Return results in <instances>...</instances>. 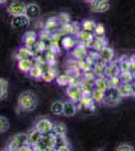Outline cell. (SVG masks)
I'll return each instance as SVG.
<instances>
[{
  "instance_id": "obj_48",
  "label": "cell",
  "mask_w": 135,
  "mask_h": 151,
  "mask_svg": "<svg viewBox=\"0 0 135 151\" xmlns=\"http://www.w3.org/2000/svg\"><path fill=\"white\" fill-rule=\"evenodd\" d=\"M132 83L135 84V73H134V77H133V82H132Z\"/></svg>"
},
{
  "instance_id": "obj_11",
  "label": "cell",
  "mask_w": 135,
  "mask_h": 151,
  "mask_svg": "<svg viewBox=\"0 0 135 151\" xmlns=\"http://www.w3.org/2000/svg\"><path fill=\"white\" fill-rule=\"evenodd\" d=\"M88 47H86L84 43L82 42H78L76 45V47L73 48V57L76 58L77 60H85L88 55V52H87Z\"/></svg>"
},
{
  "instance_id": "obj_28",
  "label": "cell",
  "mask_w": 135,
  "mask_h": 151,
  "mask_svg": "<svg viewBox=\"0 0 135 151\" xmlns=\"http://www.w3.org/2000/svg\"><path fill=\"white\" fill-rule=\"evenodd\" d=\"M107 43H108L107 40L105 37H95L92 42V47H91V48L99 52V50H101L103 47H107Z\"/></svg>"
},
{
  "instance_id": "obj_47",
  "label": "cell",
  "mask_w": 135,
  "mask_h": 151,
  "mask_svg": "<svg viewBox=\"0 0 135 151\" xmlns=\"http://www.w3.org/2000/svg\"><path fill=\"white\" fill-rule=\"evenodd\" d=\"M6 1H7V0H0V4H2V3H5Z\"/></svg>"
},
{
  "instance_id": "obj_23",
  "label": "cell",
  "mask_w": 135,
  "mask_h": 151,
  "mask_svg": "<svg viewBox=\"0 0 135 151\" xmlns=\"http://www.w3.org/2000/svg\"><path fill=\"white\" fill-rule=\"evenodd\" d=\"M80 103L88 110H95V101L93 100L91 95H83L80 100Z\"/></svg>"
},
{
  "instance_id": "obj_13",
  "label": "cell",
  "mask_w": 135,
  "mask_h": 151,
  "mask_svg": "<svg viewBox=\"0 0 135 151\" xmlns=\"http://www.w3.org/2000/svg\"><path fill=\"white\" fill-rule=\"evenodd\" d=\"M60 25L61 24L58 22L56 16H51V17H50L48 19H46L43 30H45L46 32H50V33L56 32V31L61 27Z\"/></svg>"
},
{
  "instance_id": "obj_46",
  "label": "cell",
  "mask_w": 135,
  "mask_h": 151,
  "mask_svg": "<svg viewBox=\"0 0 135 151\" xmlns=\"http://www.w3.org/2000/svg\"><path fill=\"white\" fill-rule=\"evenodd\" d=\"M92 1H97V2H105V1H109V0H92Z\"/></svg>"
},
{
  "instance_id": "obj_35",
  "label": "cell",
  "mask_w": 135,
  "mask_h": 151,
  "mask_svg": "<svg viewBox=\"0 0 135 151\" xmlns=\"http://www.w3.org/2000/svg\"><path fill=\"white\" fill-rule=\"evenodd\" d=\"M118 65H119V68L121 72L129 70H130V58L126 57H122L121 58H119Z\"/></svg>"
},
{
  "instance_id": "obj_24",
  "label": "cell",
  "mask_w": 135,
  "mask_h": 151,
  "mask_svg": "<svg viewBox=\"0 0 135 151\" xmlns=\"http://www.w3.org/2000/svg\"><path fill=\"white\" fill-rule=\"evenodd\" d=\"M117 89H118V92L122 98H124V97H130L132 95L131 83H121V85Z\"/></svg>"
},
{
  "instance_id": "obj_33",
  "label": "cell",
  "mask_w": 135,
  "mask_h": 151,
  "mask_svg": "<svg viewBox=\"0 0 135 151\" xmlns=\"http://www.w3.org/2000/svg\"><path fill=\"white\" fill-rule=\"evenodd\" d=\"M45 58L48 65H53L56 64V52H53L51 48H48L45 52Z\"/></svg>"
},
{
  "instance_id": "obj_21",
  "label": "cell",
  "mask_w": 135,
  "mask_h": 151,
  "mask_svg": "<svg viewBox=\"0 0 135 151\" xmlns=\"http://www.w3.org/2000/svg\"><path fill=\"white\" fill-rule=\"evenodd\" d=\"M99 55L100 58L102 60H104V62H106L107 64L114 60V50L109 47H105L101 50H99Z\"/></svg>"
},
{
  "instance_id": "obj_6",
  "label": "cell",
  "mask_w": 135,
  "mask_h": 151,
  "mask_svg": "<svg viewBox=\"0 0 135 151\" xmlns=\"http://www.w3.org/2000/svg\"><path fill=\"white\" fill-rule=\"evenodd\" d=\"M76 37H77V40H78V42L84 43L88 48H91L95 36L93 32H89V31H86L84 29H82V30H80L79 32L76 35Z\"/></svg>"
},
{
  "instance_id": "obj_40",
  "label": "cell",
  "mask_w": 135,
  "mask_h": 151,
  "mask_svg": "<svg viewBox=\"0 0 135 151\" xmlns=\"http://www.w3.org/2000/svg\"><path fill=\"white\" fill-rule=\"evenodd\" d=\"M56 18H58V20L61 25H64V24H67V23L71 22V16H70V14L67 13V12H62V13H60L58 16H56Z\"/></svg>"
},
{
  "instance_id": "obj_1",
  "label": "cell",
  "mask_w": 135,
  "mask_h": 151,
  "mask_svg": "<svg viewBox=\"0 0 135 151\" xmlns=\"http://www.w3.org/2000/svg\"><path fill=\"white\" fill-rule=\"evenodd\" d=\"M38 106V98L35 94L31 91L22 92L19 95L18 101H17V107L20 111L23 112H31L36 109Z\"/></svg>"
},
{
  "instance_id": "obj_26",
  "label": "cell",
  "mask_w": 135,
  "mask_h": 151,
  "mask_svg": "<svg viewBox=\"0 0 135 151\" xmlns=\"http://www.w3.org/2000/svg\"><path fill=\"white\" fill-rule=\"evenodd\" d=\"M29 77L33 78L35 80H40L43 78V69L41 68V65H38V64H34L32 65V68L30 69L28 73Z\"/></svg>"
},
{
  "instance_id": "obj_43",
  "label": "cell",
  "mask_w": 135,
  "mask_h": 151,
  "mask_svg": "<svg viewBox=\"0 0 135 151\" xmlns=\"http://www.w3.org/2000/svg\"><path fill=\"white\" fill-rule=\"evenodd\" d=\"M116 150L118 151H133L134 150V147L132 145H129V144H120L118 147L116 148Z\"/></svg>"
},
{
  "instance_id": "obj_38",
  "label": "cell",
  "mask_w": 135,
  "mask_h": 151,
  "mask_svg": "<svg viewBox=\"0 0 135 151\" xmlns=\"http://www.w3.org/2000/svg\"><path fill=\"white\" fill-rule=\"evenodd\" d=\"M121 80H120L119 76H112V77L108 78V84L109 88H118L121 85Z\"/></svg>"
},
{
  "instance_id": "obj_45",
  "label": "cell",
  "mask_w": 135,
  "mask_h": 151,
  "mask_svg": "<svg viewBox=\"0 0 135 151\" xmlns=\"http://www.w3.org/2000/svg\"><path fill=\"white\" fill-rule=\"evenodd\" d=\"M131 86H132V95H131V96L135 97V84L131 83Z\"/></svg>"
},
{
  "instance_id": "obj_4",
  "label": "cell",
  "mask_w": 135,
  "mask_h": 151,
  "mask_svg": "<svg viewBox=\"0 0 135 151\" xmlns=\"http://www.w3.org/2000/svg\"><path fill=\"white\" fill-rule=\"evenodd\" d=\"M122 97L120 96L117 88H108L105 91V97L103 100V104L109 107H114L118 105L121 101Z\"/></svg>"
},
{
  "instance_id": "obj_9",
  "label": "cell",
  "mask_w": 135,
  "mask_h": 151,
  "mask_svg": "<svg viewBox=\"0 0 135 151\" xmlns=\"http://www.w3.org/2000/svg\"><path fill=\"white\" fill-rule=\"evenodd\" d=\"M29 22H30V19L25 14H21L18 16H13L11 20V26L14 29H23L27 27Z\"/></svg>"
},
{
  "instance_id": "obj_41",
  "label": "cell",
  "mask_w": 135,
  "mask_h": 151,
  "mask_svg": "<svg viewBox=\"0 0 135 151\" xmlns=\"http://www.w3.org/2000/svg\"><path fill=\"white\" fill-rule=\"evenodd\" d=\"M95 37H105V27L101 23H97V26L94 31Z\"/></svg>"
},
{
  "instance_id": "obj_32",
  "label": "cell",
  "mask_w": 135,
  "mask_h": 151,
  "mask_svg": "<svg viewBox=\"0 0 135 151\" xmlns=\"http://www.w3.org/2000/svg\"><path fill=\"white\" fill-rule=\"evenodd\" d=\"M70 79H71V75L69 74V73H66V74L56 76V82L58 83V85H60V86H66V85H69Z\"/></svg>"
},
{
  "instance_id": "obj_39",
  "label": "cell",
  "mask_w": 135,
  "mask_h": 151,
  "mask_svg": "<svg viewBox=\"0 0 135 151\" xmlns=\"http://www.w3.org/2000/svg\"><path fill=\"white\" fill-rule=\"evenodd\" d=\"M9 126H10V123H9L8 119L6 117L0 116V133L6 132L9 129Z\"/></svg>"
},
{
  "instance_id": "obj_34",
  "label": "cell",
  "mask_w": 135,
  "mask_h": 151,
  "mask_svg": "<svg viewBox=\"0 0 135 151\" xmlns=\"http://www.w3.org/2000/svg\"><path fill=\"white\" fill-rule=\"evenodd\" d=\"M51 132L55 134V135H65L67 133V127L63 123L53 124V128Z\"/></svg>"
},
{
  "instance_id": "obj_30",
  "label": "cell",
  "mask_w": 135,
  "mask_h": 151,
  "mask_svg": "<svg viewBox=\"0 0 135 151\" xmlns=\"http://www.w3.org/2000/svg\"><path fill=\"white\" fill-rule=\"evenodd\" d=\"M120 80L122 83H132L133 82L134 73L132 70H125V72H121L119 74Z\"/></svg>"
},
{
  "instance_id": "obj_27",
  "label": "cell",
  "mask_w": 135,
  "mask_h": 151,
  "mask_svg": "<svg viewBox=\"0 0 135 151\" xmlns=\"http://www.w3.org/2000/svg\"><path fill=\"white\" fill-rule=\"evenodd\" d=\"M94 87L96 89L102 90V91H106L109 88V84H108V78L105 77H97L94 80Z\"/></svg>"
},
{
  "instance_id": "obj_37",
  "label": "cell",
  "mask_w": 135,
  "mask_h": 151,
  "mask_svg": "<svg viewBox=\"0 0 135 151\" xmlns=\"http://www.w3.org/2000/svg\"><path fill=\"white\" fill-rule=\"evenodd\" d=\"M97 26V23L95 22L94 20H85L84 22L82 23V29H84L86 31H89V32H93L94 33L95 28Z\"/></svg>"
},
{
  "instance_id": "obj_36",
  "label": "cell",
  "mask_w": 135,
  "mask_h": 151,
  "mask_svg": "<svg viewBox=\"0 0 135 151\" xmlns=\"http://www.w3.org/2000/svg\"><path fill=\"white\" fill-rule=\"evenodd\" d=\"M7 91H8V83L6 80L0 79V101L7 96Z\"/></svg>"
},
{
  "instance_id": "obj_20",
  "label": "cell",
  "mask_w": 135,
  "mask_h": 151,
  "mask_svg": "<svg viewBox=\"0 0 135 151\" xmlns=\"http://www.w3.org/2000/svg\"><path fill=\"white\" fill-rule=\"evenodd\" d=\"M91 9L94 12L97 13H103V12H106L109 9V1L105 2H97V1H91L90 2Z\"/></svg>"
},
{
  "instance_id": "obj_29",
  "label": "cell",
  "mask_w": 135,
  "mask_h": 151,
  "mask_svg": "<svg viewBox=\"0 0 135 151\" xmlns=\"http://www.w3.org/2000/svg\"><path fill=\"white\" fill-rule=\"evenodd\" d=\"M91 96H92L93 100H94L96 103H101V102H103V100H104L105 91H102V90L94 88V90H93L92 93H91Z\"/></svg>"
},
{
  "instance_id": "obj_31",
  "label": "cell",
  "mask_w": 135,
  "mask_h": 151,
  "mask_svg": "<svg viewBox=\"0 0 135 151\" xmlns=\"http://www.w3.org/2000/svg\"><path fill=\"white\" fill-rule=\"evenodd\" d=\"M63 108H64V103L60 101H56L51 104V111L55 115H62L63 114Z\"/></svg>"
},
{
  "instance_id": "obj_25",
  "label": "cell",
  "mask_w": 135,
  "mask_h": 151,
  "mask_svg": "<svg viewBox=\"0 0 135 151\" xmlns=\"http://www.w3.org/2000/svg\"><path fill=\"white\" fill-rule=\"evenodd\" d=\"M41 136H43V134H41L38 129L34 128L33 130L28 134V144L31 145L32 147L35 146L38 143V141L40 140Z\"/></svg>"
},
{
  "instance_id": "obj_10",
  "label": "cell",
  "mask_w": 135,
  "mask_h": 151,
  "mask_svg": "<svg viewBox=\"0 0 135 151\" xmlns=\"http://www.w3.org/2000/svg\"><path fill=\"white\" fill-rule=\"evenodd\" d=\"M35 129H38L41 134H48L53 131V123L51 120L46 118H41L40 120L36 121L35 123Z\"/></svg>"
},
{
  "instance_id": "obj_16",
  "label": "cell",
  "mask_w": 135,
  "mask_h": 151,
  "mask_svg": "<svg viewBox=\"0 0 135 151\" xmlns=\"http://www.w3.org/2000/svg\"><path fill=\"white\" fill-rule=\"evenodd\" d=\"M77 113V106L75 102L73 101H67L64 102V108H63V115L66 117H73Z\"/></svg>"
},
{
  "instance_id": "obj_18",
  "label": "cell",
  "mask_w": 135,
  "mask_h": 151,
  "mask_svg": "<svg viewBox=\"0 0 135 151\" xmlns=\"http://www.w3.org/2000/svg\"><path fill=\"white\" fill-rule=\"evenodd\" d=\"M35 64L34 63V58H22V60H18V69L22 73L28 74L32 65Z\"/></svg>"
},
{
  "instance_id": "obj_7",
  "label": "cell",
  "mask_w": 135,
  "mask_h": 151,
  "mask_svg": "<svg viewBox=\"0 0 135 151\" xmlns=\"http://www.w3.org/2000/svg\"><path fill=\"white\" fill-rule=\"evenodd\" d=\"M38 33L35 32V31H27V32H25L22 36V43L24 47L30 48V50H33L34 47H35L36 42H38Z\"/></svg>"
},
{
  "instance_id": "obj_22",
  "label": "cell",
  "mask_w": 135,
  "mask_h": 151,
  "mask_svg": "<svg viewBox=\"0 0 135 151\" xmlns=\"http://www.w3.org/2000/svg\"><path fill=\"white\" fill-rule=\"evenodd\" d=\"M56 78V70L53 69V65H48V68L45 70H43V75L41 79L45 82L51 83V82H53Z\"/></svg>"
},
{
  "instance_id": "obj_44",
  "label": "cell",
  "mask_w": 135,
  "mask_h": 151,
  "mask_svg": "<svg viewBox=\"0 0 135 151\" xmlns=\"http://www.w3.org/2000/svg\"><path fill=\"white\" fill-rule=\"evenodd\" d=\"M130 58V70L135 73V55H131Z\"/></svg>"
},
{
  "instance_id": "obj_8",
  "label": "cell",
  "mask_w": 135,
  "mask_h": 151,
  "mask_svg": "<svg viewBox=\"0 0 135 151\" xmlns=\"http://www.w3.org/2000/svg\"><path fill=\"white\" fill-rule=\"evenodd\" d=\"M81 30L77 23H67L61 26L56 32H58L61 35H76Z\"/></svg>"
},
{
  "instance_id": "obj_3",
  "label": "cell",
  "mask_w": 135,
  "mask_h": 151,
  "mask_svg": "<svg viewBox=\"0 0 135 151\" xmlns=\"http://www.w3.org/2000/svg\"><path fill=\"white\" fill-rule=\"evenodd\" d=\"M28 144V134L17 133L9 139L5 149L10 151H19L22 146Z\"/></svg>"
},
{
  "instance_id": "obj_17",
  "label": "cell",
  "mask_w": 135,
  "mask_h": 151,
  "mask_svg": "<svg viewBox=\"0 0 135 151\" xmlns=\"http://www.w3.org/2000/svg\"><path fill=\"white\" fill-rule=\"evenodd\" d=\"M56 150L58 151H68L70 150V144L65 135H56Z\"/></svg>"
},
{
  "instance_id": "obj_12",
  "label": "cell",
  "mask_w": 135,
  "mask_h": 151,
  "mask_svg": "<svg viewBox=\"0 0 135 151\" xmlns=\"http://www.w3.org/2000/svg\"><path fill=\"white\" fill-rule=\"evenodd\" d=\"M67 95L69 99L71 101L75 102V103L76 102H80V100L83 96L80 86H71V85H69L67 89Z\"/></svg>"
},
{
  "instance_id": "obj_5",
  "label": "cell",
  "mask_w": 135,
  "mask_h": 151,
  "mask_svg": "<svg viewBox=\"0 0 135 151\" xmlns=\"http://www.w3.org/2000/svg\"><path fill=\"white\" fill-rule=\"evenodd\" d=\"M25 4L20 0H14L7 7V12L9 13V15L13 16H18L21 14H24L25 11Z\"/></svg>"
},
{
  "instance_id": "obj_42",
  "label": "cell",
  "mask_w": 135,
  "mask_h": 151,
  "mask_svg": "<svg viewBox=\"0 0 135 151\" xmlns=\"http://www.w3.org/2000/svg\"><path fill=\"white\" fill-rule=\"evenodd\" d=\"M96 78L97 77H96L95 73L93 72V70H88L84 72V80L86 81H94Z\"/></svg>"
},
{
  "instance_id": "obj_14",
  "label": "cell",
  "mask_w": 135,
  "mask_h": 151,
  "mask_svg": "<svg viewBox=\"0 0 135 151\" xmlns=\"http://www.w3.org/2000/svg\"><path fill=\"white\" fill-rule=\"evenodd\" d=\"M24 14L29 18V19H34L38 18L40 14V8L38 5H36L35 3H29L25 6V11Z\"/></svg>"
},
{
  "instance_id": "obj_19",
  "label": "cell",
  "mask_w": 135,
  "mask_h": 151,
  "mask_svg": "<svg viewBox=\"0 0 135 151\" xmlns=\"http://www.w3.org/2000/svg\"><path fill=\"white\" fill-rule=\"evenodd\" d=\"M34 57V52L30 48L26 47H20L15 52V58L17 60H22V58H31Z\"/></svg>"
},
{
  "instance_id": "obj_2",
  "label": "cell",
  "mask_w": 135,
  "mask_h": 151,
  "mask_svg": "<svg viewBox=\"0 0 135 151\" xmlns=\"http://www.w3.org/2000/svg\"><path fill=\"white\" fill-rule=\"evenodd\" d=\"M56 137L53 132L48 134H43L40 140L35 146H33V150L40 151H50L56 150Z\"/></svg>"
},
{
  "instance_id": "obj_15",
  "label": "cell",
  "mask_w": 135,
  "mask_h": 151,
  "mask_svg": "<svg viewBox=\"0 0 135 151\" xmlns=\"http://www.w3.org/2000/svg\"><path fill=\"white\" fill-rule=\"evenodd\" d=\"M77 43V37H74L73 35H64V37H62V40H61V45L67 50H73Z\"/></svg>"
}]
</instances>
